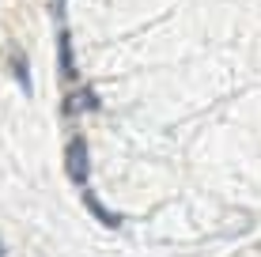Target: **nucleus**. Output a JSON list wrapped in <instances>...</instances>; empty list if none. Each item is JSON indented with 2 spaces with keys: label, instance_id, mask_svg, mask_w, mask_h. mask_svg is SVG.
<instances>
[{
  "label": "nucleus",
  "instance_id": "nucleus-3",
  "mask_svg": "<svg viewBox=\"0 0 261 257\" xmlns=\"http://www.w3.org/2000/svg\"><path fill=\"white\" fill-rule=\"evenodd\" d=\"M84 110H98V95L91 87H84V91H76V95L65 99V113H84Z\"/></svg>",
  "mask_w": 261,
  "mask_h": 257
},
{
  "label": "nucleus",
  "instance_id": "nucleus-1",
  "mask_svg": "<svg viewBox=\"0 0 261 257\" xmlns=\"http://www.w3.org/2000/svg\"><path fill=\"white\" fill-rule=\"evenodd\" d=\"M65 170L76 185H87V174H91V159H87V144L84 136H72L65 148Z\"/></svg>",
  "mask_w": 261,
  "mask_h": 257
},
{
  "label": "nucleus",
  "instance_id": "nucleus-5",
  "mask_svg": "<svg viewBox=\"0 0 261 257\" xmlns=\"http://www.w3.org/2000/svg\"><path fill=\"white\" fill-rule=\"evenodd\" d=\"M12 72H15V79H19V87L31 95V68H27V57L15 46H12Z\"/></svg>",
  "mask_w": 261,
  "mask_h": 257
},
{
  "label": "nucleus",
  "instance_id": "nucleus-7",
  "mask_svg": "<svg viewBox=\"0 0 261 257\" xmlns=\"http://www.w3.org/2000/svg\"><path fill=\"white\" fill-rule=\"evenodd\" d=\"M0 257H4V246H0Z\"/></svg>",
  "mask_w": 261,
  "mask_h": 257
},
{
  "label": "nucleus",
  "instance_id": "nucleus-2",
  "mask_svg": "<svg viewBox=\"0 0 261 257\" xmlns=\"http://www.w3.org/2000/svg\"><path fill=\"white\" fill-rule=\"evenodd\" d=\"M57 57H61V79H76V57H72V34H57Z\"/></svg>",
  "mask_w": 261,
  "mask_h": 257
},
{
  "label": "nucleus",
  "instance_id": "nucleus-6",
  "mask_svg": "<svg viewBox=\"0 0 261 257\" xmlns=\"http://www.w3.org/2000/svg\"><path fill=\"white\" fill-rule=\"evenodd\" d=\"M53 8H57V12H65V0H57V4H53Z\"/></svg>",
  "mask_w": 261,
  "mask_h": 257
},
{
  "label": "nucleus",
  "instance_id": "nucleus-4",
  "mask_svg": "<svg viewBox=\"0 0 261 257\" xmlns=\"http://www.w3.org/2000/svg\"><path fill=\"white\" fill-rule=\"evenodd\" d=\"M84 205L95 212V219H98V223H106V227H121V216H118V212H110V208H102L95 193H84Z\"/></svg>",
  "mask_w": 261,
  "mask_h": 257
}]
</instances>
